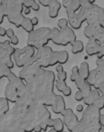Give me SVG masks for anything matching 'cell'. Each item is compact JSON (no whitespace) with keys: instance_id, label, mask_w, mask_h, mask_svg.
I'll list each match as a JSON object with an SVG mask.
<instances>
[{"instance_id":"cell-16","label":"cell","mask_w":104,"mask_h":132,"mask_svg":"<svg viewBox=\"0 0 104 132\" xmlns=\"http://www.w3.org/2000/svg\"><path fill=\"white\" fill-rule=\"evenodd\" d=\"M51 108L53 113L57 114V115H59V114L62 115V113L66 109V103H65V101H64L63 97H62V95L55 96L54 101H53Z\"/></svg>"},{"instance_id":"cell-32","label":"cell","mask_w":104,"mask_h":132,"mask_svg":"<svg viewBox=\"0 0 104 132\" xmlns=\"http://www.w3.org/2000/svg\"><path fill=\"white\" fill-rule=\"evenodd\" d=\"M96 65H97V68H98L99 70L104 71V58H101V59L97 58Z\"/></svg>"},{"instance_id":"cell-59","label":"cell","mask_w":104,"mask_h":132,"mask_svg":"<svg viewBox=\"0 0 104 132\" xmlns=\"http://www.w3.org/2000/svg\"><path fill=\"white\" fill-rule=\"evenodd\" d=\"M20 1H23V2H24V0H20Z\"/></svg>"},{"instance_id":"cell-30","label":"cell","mask_w":104,"mask_h":132,"mask_svg":"<svg viewBox=\"0 0 104 132\" xmlns=\"http://www.w3.org/2000/svg\"><path fill=\"white\" fill-rule=\"evenodd\" d=\"M67 79V72L62 71V72H57V80L62 81H66Z\"/></svg>"},{"instance_id":"cell-24","label":"cell","mask_w":104,"mask_h":132,"mask_svg":"<svg viewBox=\"0 0 104 132\" xmlns=\"http://www.w3.org/2000/svg\"><path fill=\"white\" fill-rule=\"evenodd\" d=\"M53 128L57 132H62L64 131V124L63 121L60 118H56L53 119Z\"/></svg>"},{"instance_id":"cell-12","label":"cell","mask_w":104,"mask_h":132,"mask_svg":"<svg viewBox=\"0 0 104 132\" xmlns=\"http://www.w3.org/2000/svg\"><path fill=\"white\" fill-rule=\"evenodd\" d=\"M62 116L63 117V120H62L63 121V124L67 128L68 131L71 132V130L74 128V127L76 126L79 121L78 117L73 112V110L70 108H66L65 110L62 113Z\"/></svg>"},{"instance_id":"cell-27","label":"cell","mask_w":104,"mask_h":132,"mask_svg":"<svg viewBox=\"0 0 104 132\" xmlns=\"http://www.w3.org/2000/svg\"><path fill=\"white\" fill-rule=\"evenodd\" d=\"M67 83H66V81H55L54 82V87L58 90V92H62L64 90H65L66 88H67Z\"/></svg>"},{"instance_id":"cell-39","label":"cell","mask_w":104,"mask_h":132,"mask_svg":"<svg viewBox=\"0 0 104 132\" xmlns=\"http://www.w3.org/2000/svg\"><path fill=\"white\" fill-rule=\"evenodd\" d=\"M71 87H69V86H67V88L65 89V90L62 92V94H63L65 97H70V96L71 95Z\"/></svg>"},{"instance_id":"cell-2","label":"cell","mask_w":104,"mask_h":132,"mask_svg":"<svg viewBox=\"0 0 104 132\" xmlns=\"http://www.w3.org/2000/svg\"><path fill=\"white\" fill-rule=\"evenodd\" d=\"M1 4L4 8L5 15L7 17V20L9 23L19 28L21 27V24L26 17L24 15V5L23 1L20 0H1Z\"/></svg>"},{"instance_id":"cell-13","label":"cell","mask_w":104,"mask_h":132,"mask_svg":"<svg viewBox=\"0 0 104 132\" xmlns=\"http://www.w3.org/2000/svg\"><path fill=\"white\" fill-rule=\"evenodd\" d=\"M62 6L65 8L67 18L71 17L81 9V4L77 0H62Z\"/></svg>"},{"instance_id":"cell-5","label":"cell","mask_w":104,"mask_h":132,"mask_svg":"<svg viewBox=\"0 0 104 132\" xmlns=\"http://www.w3.org/2000/svg\"><path fill=\"white\" fill-rule=\"evenodd\" d=\"M50 32H51V28L49 27H40L35 29L33 32L28 34L26 45L32 46L35 50L46 46L48 43L51 41Z\"/></svg>"},{"instance_id":"cell-44","label":"cell","mask_w":104,"mask_h":132,"mask_svg":"<svg viewBox=\"0 0 104 132\" xmlns=\"http://www.w3.org/2000/svg\"><path fill=\"white\" fill-rule=\"evenodd\" d=\"M6 35V29H5L4 27L0 26V36L1 37H4Z\"/></svg>"},{"instance_id":"cell-21","label":"cell","mask_w":104,"mask_h":132,"mask_svg":"<svg viewBox=\"0 0 104 132\" xmlns=\"http://www.w3.org/2000/svg\"><path fill=\"white\" fill-rule=\"evenodd\" d=\"M71 45V53H73V54L81 53L82 52H83V50H84L83 43H82V41L78 40V39H76Z\"/></svg>"},{"instance_id":"cell-36","label":"cell","mask_w":104,"mask_h":132,"mask_svg":"<svg viewBox=\"0 0 104 132\" xmlns=\"http://www.w3.org/2000/svg\"><path fill=\"white\" fill-rule=\"evenodd\" d=\"M97 41L100 43V46L104 48V30L100 33V35H99V37L97 38Z\"/></svg>"},{"instance_id":"cell-43","label":"cell","mask_w":104,"mask_h":132,"mask_svg":"<svg viewBox=\"0 0 104 132\" xmlns=\"http://www.w3.org/2000/svg\"><path fill=\"white\" fill-rule=\"evenodd\" d=\"M55 70H56L57 72H62V71H64L62 64H60V63L56 64V65H55Z\"/></svg>"},{"instance_id":"cell-8","label":"cell","mask_w":104,"mask_h":132,"mask_svg":"<svg viewBox=\"0 0 104 132\" xmlns=\"http://www.w3.org/2000/svg\"><path fill=\"white\" fill-rule=\"evenodd\" d=\"M53 52V50L52 49V47L48 45L44 46V47L35 50V55L33 58L41 68L46 69L49 67V60Z\"/></svg>"},{"instance_id":"cell-56","label":"cell","mask_w":104,"mask_h":132,"mask_svg":"<svg viewBox=\"0 0 104 132\" xmlns=\"http://www.w3.org/2000/svg\"><path fill=\"white\" fill-rule=\"evenodd\" d=\"M100 132H104V127H101V128H100Z\"/></svg>"},{"instance_id":"cell-49","label":"cell","mask_w":104,"mask_h":132,"mask_svg":"<svg viewBox=\"0 0 104 132\" xmlns=\"http://www.w3.org/2000/svg\"><path fill=\"white\" fill-rule=\"evenodd\" d=\"M31 8H27V7H25L24 8V11H23V14L24 15H29L30 13H31Z\"/></svg>"},{"instance_id":"cell-40","label":"cell","mask_w":104,"mask_h":132,"mask_svg":"<svg viewBox=\"0 0 104 132\" xmlns=\"http://www.w3.org/2000/svg\"><path fill=\"white\" fill-rule=\"evenodd\" d=\"M79 76H80V75H79V72H71V76H70V80H71V82H74Z\"/></svg>"},{"instance_id":"cell-15","label":"cell","mask_w":104,"mask_h":132,"mask_svg":"<svg viewBox=\"0 0 104 132\" xmlns=\"http://www.w3.org/2000/svg\"><path fill=\"white\" fill-rule=\"evenodd\" d=\"M100 47L101 46H100V43L98 41L95 40L94 38H91L87 42L84 49H85L88 56H93V55H97L100 53Z\"/></svg>"},{"instance_id":"cell-34","label":"cell","mask_w":104,"mask_h":132,"mask_svg":"<svg viewBox=\"0 0 104 132\" xmlns=\"http://www.w3.org/2000/svg\"><path fill=\"white\" fill-rule=\"evenodd\" d=\"M54 0H38V3L40 5H42L44 7H48L51 5L52 2H53Z\"/></svg>"},{"instance_id":"cell-9","label":"cell","mask_w":104,"mask_h":132,"mask_svg":"<svg viewBox=\"0 0 104 132\" xmlns=\"http://www.w3.org/2000/svg\"><path fill=\"white\" fill-rule=\"evenodd\" d=\"M40 69H42V68L35 62L34 58H32L31 60L21 69V71L19 72L18 76L26 83L29 80H31L32 78L37 73V72H38Z\"/></svg>"},{"instance_id":"cell-29","label":"cell","mask_w":104,"mask_h":132,"mask_svg":"<svg viewBox=\"0 0 104 132\" xmlns=\"http://www.w3.org/2000/svg\"><path fill=\"white\" fill-rule=\"evenodd\" d=\"M93 106H95L96 108H98L99 110H103L104 109V99L101 97V95H100V97H99V99L95 101Z\"/></svg>"},{"instance_id":"cell-22","label":"cell","mask_w":104,"mask_h":132,"mask_svg":"<svg viewBox=\"0 0 104 132\" xmlns=\"http://www.w3.org/2000/svg\"><path fill=\"white\" fill-rule=\"evenodd\" d=\"M9 101L6 98L0 97V116L6 115L9 111Z\"/></svg>"},{"instance_id":"cell-58","label":"cell","mask_w":104,"mask_h":132,"mask_svg":"<svg viewBox=\"0 0 104 132\" xmlns=\"http://www.w3.org/2000/svg\"><path fill=\"white\" fill-rule=\"evenodd\" d=\"M102 28H103V30H104V26H102Z\"/></svg>"},{"instance_id":"cell-25","label":"cell","mask_w":104,"mask_h":132,"mask_svg":"<svg viewBox=\"0 0 104 132\" xmlns=\"http://www.w3.org/2000/svg\"><path fill=\"white\" fill-rule=\"evenodd\" d=\"M12 72L11 69L8 68L6 64L0 63V81L3 78H7L8 75Z\"/></svg>"},{"instance_id":"cell-7","label":"cell","mask_w":104,"mask_h":132,"mask_svg":"<svg viewBox=\"0 0 104 132\" xmlns=\"http://www.w3.org/2000/svg\"><path fill=\"white\" fill-rule=\"evenodd\" d=\"M100 110L96 108L95 106H87V108L82 111V120H83L86 124L90 126V128H94V127H102L100 124Z\"/></svg>"},{"instance_id":"cell-51","label":"cell","mask_w":104,"mask_h":132,"mask_svg":"<svg viewBox=\"0 0 104 132\" xmlns=\"http://www.w3.org/2000/svg\"><path fill=\"white\" fill-rule=\"evenodd\" d=\"M77 1H79V3L81 4V6H83V5L87 4L88 2H90L89 0H77Z\"/></svg>"},{"instance_id":"cell-35","label":"cell","mask_w":104,"mask_h":132,"mask_svg":"<svg viewBox=\"0 0 104 132\" xmlns=\"http://www.w3.org/2000/svg\"><path fill=\"white\" fill-rule=\"evenodd\" d=\"M9 41H10V44H12V45H17V44H19V39L18 37L17 36V35H13L12 37H10L9 38Z\"/></svg>"},{"instance_id":"cell-4","label":"cell","mask_w":104,"mask_h":132,"mask_svg":"<svg viewBox=\"0 0 104 132\" xmlns=\"http://www.w3.org/2000/svg\"><path fill=\"white\" fill-rule=\"evenodd\" d=\"M50 38L54 44L62 46L71 44L77 39L74 31L70 26H67L63 29H59L58 27L51 28Z\"/></svg>"},{"instance_id":"cell-57","label":"cell","mask_w":104,"mask_h":132,"mask_svg":"<svg viewBox=\"0 0 104 132\" xmlns=\"http://www.w3.org/2000/svg\"><path fill=\"white\" fill-rule=\"evenodd\" d=\"M2 42H0V50H2Z\"/></svg>"},{"instance_id":"cell-11","label":"cell","mask_w":104,"mask_h":132,"mask_svg":"<svg viewBox=\"0 0 104 132\" xmlns=\"http://www.w3.org/2000/svg\"><path fill=\"white\" fill-rule=\"evenodd\" d=\"M87 81L91 87L99 90L100 87L104 86V71L95 68L90 72V75Z\"/></svg>"},{"instance_id":"cell-3","label":"cell","mask_w":104,"mask_h":132,"mask_svg":"<svg viewBox=\"0 0 104 132\" xmlns=\"http://www.w3.org/2000/svg\"><path fill=\"white\" fill-rule=\"evenodd\" d=\"M8 82L5 88V98L9 102L15 103L23 95L26 90V84L19 76L14 72L8 75Z\"/></svg>"},{"instance_id":"cell-20","label":"cell","mask_w":104,"mask_h":132,"mask_svg":"<svg viewBox=\"0 0 104 132\" xmlns=\"http://www.w3.org/2000/svg\"><path fill=\"white\" fill-rule=\"evenodd\" d=\"M90 72L91 71H90L89 63L87 62H82L81 63L80 67H79V75H80V77L87 81L88 77L90 75Z\"/></svg>"},{"instance_id":"cell-6","label":"cell","mask_w":104,"mask_h":132,"mask_svg":"<svg viewBox=\"0 0 104 132\" xmlns=\"http://www.w3.org/2000/svg\"><path fill=\"white\" fill-rule=\"evenodd\" d=\"M35 53V48L29 45H26L23 48H15V52L13 55L15 66H17L18 68H23L33 58Z\"/></svg>"},{"instance_id":"cell-10","label":"cell","mask_w":104,"mask_h":132,"mask_svg":"<svg viewBox=\"0 0 104 132\" xmlns=\"http://www.w3.org/2000/svg\"><path fill=\"white\" fill-rule=\"evenodd\" d=\"M87 24L93 26H104V8L93 5L92 10L86 19Z\"/></svg>"},{"instance_id":"cell-28","label":"cell","mask_w":104,"mask_h":132,"mask_svg":"<svg viewBox=\"0 0 104 132\" xmlns=\"http://www.w3.org/2000/svg\"><path fill=\"white\" fill-rule=\"evenodd\" d=\"M57 26H58L59 29H63V28L69 26V22H68L67 18H61L57 22Z\"/></svg>"},{"instance_id":"cell-1","label":"cell","mask_w":104,"mask_h":132,"mask_svg":"<svg viewBox=\"0 0 104 132\" xmlns=\"http://www.w3.org/2000/svg\"><path fill=\"white\" fill-rule=\"evenodd\" d=\"M54 82L55 75L53 72L42 68L26 83V90L35 103L51 107L56 96L53 92Z\"/></svg>"},{"instance_id":"cell-31","label":"cell","mask_w":104,"mask_h":132,"mask_svg":"<svg viewBox=\"0 0 104 132\" xmlns=\"http://www.w3.org/2000/svg\"><path fill=\"white\" fill-rule=\"evenodd\" d=\"M83 99H84V95H83V93H82L81 90H77L76 92H75V94H74V100L75 101H83Z\"/></svg>"},{"instance_id":"cell-55","label":"cell","mask_w":104,"mask_h":132,"mask_svg":"<svg viewBox=\"0 0 104 132\" xmlns=\"http://www.w3.org/2000/svg\"><path fill=\"white\" fill-rule=\"evenodd\" d=\"M89 1L91 3V4H94V3H95V1H96V0H89Z\"/></svg>"},{"instance_id":"cell-50","label":"cell","mask_w":104,"mask_h":132,"mask_svg":"<svg viewBox=\"0 0 104 132\" xmlns=\"http://www.w3.org/2000/svg\"><path fill=\"white\" fill-rule=\"evenodd\" d=\"M99 92H100V95H101V97L104 99V86L103 87H100V89H99Z\"/></svg>"},{"instance_id":"cell-53","label":"cell","mask_w":104,"mask_h":132,"mask_svg":"<svg viewBox=\"0 0 104 132\" xmlns=\"http://www.w3.org/2000/svg\"><path fill=\"white\" fill-rule=\"evenodd\" d=\"M71 72H79V66H73L71 68Z\"/></svg>"},{"instance_id":"cell-52","label":"cell","mask_w":104,"mask_h":132,"mask_svg":"<svg viewBox=\"0 0 104 132\" xmlns=\"http://www.w3.org/2000/svg\"><path fill=\"white\" fill-rule=\"evenodd\" d=\"M100 124H101L102 127H104V114H100Z\"/></svg>"},{"instance_id":"cell-60","label":"cell","mask_w":104,"mask_h":132,"mask_svg":"<svg viewBox=\"0 0 104 132\" xmlns=\"http://www.w3.org/2000/svg\"><path fill=\"white\" fill-rule=\"evenodd\" d=\"M0 85H1V83H0Z\"/></svg>"},{"instance_id":"cell-17","label":"cell","mask_w":104,"mask_h":132,"mask_svg":"<svg viewBox=\"0 0 104 132\" xmlns=\"http://www.w3.org/2000/svg\"><path fill=\"white\" fill-rule=\"evenodd\" d=\"M74 82H75V84H76L78 90H81V92L83 93L84 97H85V96L92 90V87L88 83V81H85V80H83L82 78H81L80 76L77 78V80L74 81Z\"/></svg>"},{"instance_id":"cell-33","label":"cell","mask_w":104,"mask_h":132,"mask_svg":"<svg viewBox=\"0 0 104 132\" xmlns=\"http://www.w3.org/2000/svg\"><path fill=\"white\" fill-rule=\"evenodd\" d=\"M5 16H6V15H5L4 8H3V6H2V4H1V0H0V26L4 22Z\"/></svg>"},{"instance_id":"cell-38","label":"cell","mask_w":104,"mask_h":132,"mask_svg":"<svg viewBox=\"0 0 104 132\" xmlns=\"http://www.w3.org/2000/svg\"><path fill=\"white\" fill-rule=\"evenodd\" d=\"M31 9L34 10V11H35V12H38L39 10H40V4L37 3L36 1H35V2L33 3V5H32Z\"/></svg>"},{"instance_id":"cell-41","label":"cell","mask_w":104,"mask_h":132,"mask_svg":"<svg viewBox=\"0 0 104 132\" xmlns=\"http://www.w3.org/2000/svg\"><path fill=\"white\" fill-rule=\"evenodd\" d=\"M13 35H15V32H14V30L12 29V28H8V29H6V36H7L8 38L12 37Z\"/></svg>"},{"instance_id":"cell-18","label":"cell","mask_w":104,"mask_h":132,"mask_svg":"<svg viewBox=\"0 0 104 132\" xmlns=\"http://www.w3.org/2000/svg\"><path fill=\"white\" fill-rule=\"evenodd\" d=\"M100 96V92H99L98 90H96V89H92V90L84 97L82 101H83L84 104L87 105V106H91V105L94 104V102L99 99Z\"/></svg>"},{"instance_id":"cell-48","label":"cell","mask_w":104,"mask_h":132,"mask_svg":"<svg viewBox=\"0 0 104 132\" xmlns=\"http://www.w3.org/2000/svg\"><path fill=\"white\" fill-rule=\"evenodd\" d=\"M83 110H84V109H83V106H82V104H79L76 106V111L77 112H82Z\"/></svg>"},{"instance_id":"cell-23","label":"cell","mask_w":104,"mask_h":132,"mask_svg":"<svg viewBox=\"0 0 104 132\" xmlns=\"http://www.w3.org/2000/svg\"><path fill=\"white\" fill-rule=\"evenodd\" d=\"M21 27H22L26 32H27L28 34L31 33V32H33L34 30H35V26H34V24H32L31 18L26 17V16L25 17L24 20H23L22 24H21Z\"/></svg>"},{"instance_id":"cell-47","label":"cell","mask_w":104,"mask_h":132,"mask_svg":"<svg viewBox=\"0 0 104 132\" xmlns=\"http://www.w3.org/2000/svg\"><path fill=\"white\" fill-rule=\"evenodd\" d=\"M47 126H48V128H53V119L50 118V119H48V121H47Z\"/></svg>"},{"instance_id":"cell-46","label":"cell","mask_w":104,"mask_h":132,"mask_svg":"<svg viewBox=\"0 0 104 132\" xmlns=\"http://www.w3.org/2000/svg\"><path fill=\"white\" fill-rule=\"evenodd\" d=\"M100 128L101 127H94V128H91L89 132H100Z\"/></svg>"},{"instance_id":"cell-37","label":"cell","mask_w":104,"mask_h":132,"mask_svg":"<svg viewBox=\"0 0 104 132\" xmlns=\"http://www.w3.org/2000/svg\"><path fill=\"white\" fill-rule=\"evenodd\" d=\"M35 0H24L23 5H24V7H27V8H31L33 3L35 2Z\"/></svg>"},{"instance_id":"cell-54","label":"cell","mask_w":104,"mask_h":132,"mask_svg":"<svg viewBox=\"0 0 104 132\" xmlns=\"http://www.w3.org/2000/svg\"><path fill=\"white\" fill-rule=\"evenodd\" d=\"M46 132H57V131H55L53 128H50V130H48V131H46Z\"/></svg>"},{"instance_id":"cell-45","label":"cell","mask_w":104,"mask_h":132,"mask_svg":"<svg viewBox=\"0 0 104 132\" xmlns=\"http://www.w3.org/2000/svg\"><path fill=\"white\" fill-rule=\"evenodd\" d=\"M31 21H32V24H34V26H37V24H39V20H38V18H37L36 16L32 17V18H31Z\"/></svg>"},{"instance_id":"cell-19","label":"cell","mask_w":104,"mask_h":132,"mask_svg":"<svg viewBox=\"0 0 104 132\" xmlns=\"http://www.w3.org/2000/svg\"><path fill=\"white\" fill-rule=\"evenodd\" d=\"M61 7H62V4L58 0H54L53 2H52L51 5L48 6V15L50 18H56L58 16Z\"/></svg>"},{"instance_id":"cell-26","label":"cell","mask_w":104,"mask_h":132,"mask_svg":"<svg viewBox=\"0 0 104 132\" xmlns=\"http://www.w3.org/2000/svg\"><path fill=\"white\" fill-rule=\"evenodd\" d=\"M69 60V53L66 51H59L58 54V63L65 64Z\"/></svg>"},{"instance_id":"cell-42","label":"cell","mask_w":104,"mask_h":132,"mask_svg":"<svg viewBox=\"0 0 104 132\" xmlns=\"http://www.w3.org/2000/svg\"><path fill=\"white\" fill-rule=\"evenodd\" d=\"M34 132H43V129L39 124H35L34 127Z\"/></svg>"},{"instance_id":"cell-14","label":"cell","mask_w":104,"mask_h":132,"mask_svg":"<svg viewBox=\"0 0 104 132\" xmlns=\"http://www.w3.org/2000/svg\"><path fill=\"white\" fill-rule=\"evenodd\" d=\"M67 19H68V22H69L70 27L73 28V29H74V30L80 29V28L82 27V24L86 21L85 16H84L80 11H78L71 17L67 18Z\"/></svg>"}]
</instances>
